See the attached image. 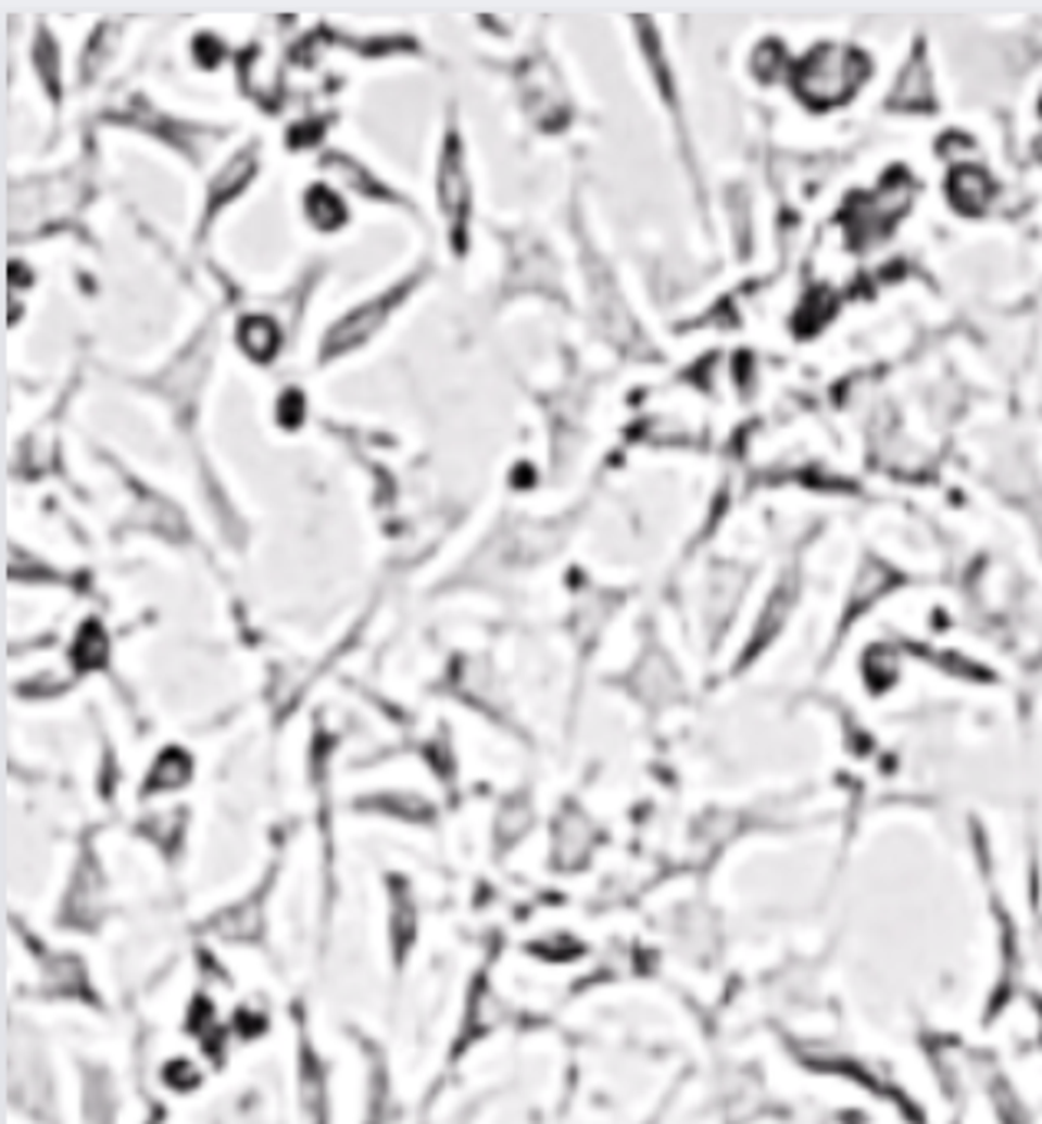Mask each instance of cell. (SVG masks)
Masks as SVG:
<instances>
[{"mask_svg": "<svg viewBox=\"0 0 1042 1124\" xmlns=\"http://www.w3.org/2000/svg\"><path fill=\"white\" fill-rule=\"evenodd\" d=\"M865 76V63L851 53V50H818L799 83H802V92H805V100H815V103H838L844 100L851 89L858 86V79Z\"/></svg>", "mask_w": 1042, "mask_h": 1124, "instance_id": "6da1fadb", "label": "cell"}, {"mask_svg": "<svg viewBox=\"0 0 1042 1124\" xmlns=\"http://www.w3.org/2000/svg\"><path fill=\"white\" fill-rule=\"evenodd\" d=\"M387 307H390V298H387V301H376V304H366V307H360L353 317H347L343 324H337V327L330 330V337H327V356H334V353H340V350H347V346L363 343L376 327H380Z\"/></svg>", "mask_w": 1042, "mask_h": 1124, "instance_id": "7a4b0ae2", "label": "cell"}, {"mask_svg": "<svg viewBox=\"0 0 1042 1124\" xmlns=\"http://www.w3.org/2000/svg\"><path fill=\"white\" fill-rule=\"evenodd\" d=\"M439 202L445 209L449 218H462L465 205H468V189H465V175H462V162H459V142L449 139L442 168H439Z\"/></svg>", "mask_w": 1042, "mask_h": 1124, "instance_id": "3957f363", "label": "cell"}, {"mask_svg": "<svg viewBox=\"0 0 1042 1124\" xmlns=\"http://www.w3.org/2000/svg\"><path fill=\"white\" fill-rule=\"evenodd\" d=\"M241 346H244L254 359L274 356V350H277V330H274V324L264 320V317L244 320V324H241Z\"/></svg>", "mask_w": 1042, "mask_h": 1124, "instance_id": "277c9868", "label": "cell"}, {"mask_svg": "<svg viewBox=\"0 0 1042 1124\" xmlns=\"http://www.w3.org/2000/svg\"><path fill=\"white\" fill-rule=\"evenodd\" d=\"M106 653H110L106 633H103L97 623L83 627L79 643H76V664H79V667H103V664H106Z\"/></svg>", "mask_w": 1042, "mask_h": 1124, "instance_id": "5b68a950", "label": "cell"}, {"mask_svg": "<svg viewBox=\"0 0 1042 1124\" xmlns=\"http://www.w3.org/2000/svg\"><path fill=\"white\" fill-rule=\"evenodd\" d=\"M307 212H311V218L321 225V228H337L347 215H343V205L334 199V192H327V189H314L311 192V199H307Z\"/></svg>", "mask_w": 1042, "mask_h": 1124, "instance_id": "8992f818", "label": "cell"}, {"mask_svg": "<svg viewBox=\"0 0 1042 1124\" xmlns=\"http://www.w3.org/2000/svg\"><path fill=\"white\" fill-rule=\"evenodd\" d=\"M188 775H192V762H188L181 753H165L159 769L152 772V788H172V785H181Z\"/></svg>", "mask_w": 1042, "mask_h": 1124, "instance_id": "52a82bcc", "label": "cell"}, {"mask_svg": "<svg viewBox=\"0 0 1042 1124\" xmlns=\"http://www.w3.org/2000/svg\"><path fill=\"white\" fill-rule=\"evenodd\" d=\"M248 172H251V162H248V159H238V162L215 181V202H225L228 195H235V192L241 189V185H244Z\"/></svg>", "mask_w": 1042, "mask_h": 1124, "instance_id": "ba28073f", "label": "cell"}]
</instances>
